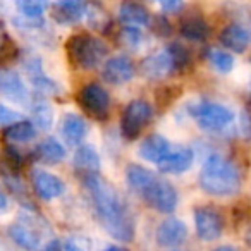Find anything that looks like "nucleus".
I'll use <instances>...</instances> for the list:
<instances>
[{
    "mask_svg": "<svg viewBox=\"0 0 251 251\" xmlns=\"http://www.w3.org/2000/svg\"><path fill=\"white\" fill-rule=\"evenodd\" d=\"M84 188L90 195L97 219L105 232L117 241L133 239L134 219L121 193L97 172L84 174Z\"/></svg>",
    "mask_w": 251,
    "mask_h": 251,
    "instance_id": "1",
    "label": "nucleus"
},
{
    "mask_svg": "<svg viewBox=\"0 0 251 251\" xmlns=\"http://www.w3.org/2000/svg\"><path fill=\"white\" fill-rule=\"evenodd\" d=\"M200 188L212 196H234L241 188L239 169L222 155H208L200 171Z\"/></svg>",
    "mask_w": 251,
    "mask_h": 251,
    "instance_id": "2",
    "label": "nucleus"
},
{
    "mask_svg": "<svg viewBox=\"0 0 251 251\" xmlns=\"http://www.w3.org/2000/svg\"><path fill=\"white\" fill-rule=\"evenodd\" d=\"M69 62L77 69H93L107 55V45L100 38L86 33L73 35L66 43Z\"/></svg>",
    "mask_w": 251,
    "mask_h": 251,
    "instance_id": "3",
    "label": "nucleus"
},
{
    "mask_svg": "<svg viewBox=\"0 0 251 251\" xmlns=\"http://www.w3.org/2000/svg\"><path fill=\"white\" fill-rule=\"evenodd\" d=\"M9 236L18 246L26 251H38L45 244L49 227L36 213H21L9 226Z\"/></svg>",
    "mask_w": 251,
    "mask_h": 251,
    "instance_id": "4",
    "label": "nucleus"
},
{
    "mask_svg": "<svg viewBox=\"0 0 251 251\" xmlns=\"http://www.w3.org/2000/svg\"><path fill=\"white\" fill-rule=\"evenodd\" d=\"M189 114L205 131H220L232 124L234 112L227 105L217 101H195L189 105Z\"/></svg>",
    "mask_w": 251,
    "mask_h": 251,
    "instance_id": "5",
    "label": "nucleus"
},
{
    "mask_svg": "<svg viewBox=\"0 0 251 251\" xmlns=\"http://www.w3.org/2000/svg\"><path fill=\"white\" fill-rule=\"evenodd\" d=\"M151 107L145 100H133L126 105L121 119V131L126 140H136L141 131L151 121Z\"/></svg>",
    "mask_w": 251,
    "mask_h": 251,
    "instance_id": "6",
    "label": "nucleus"
},
{
    "mask_svg": "<svg viewBox=\"0 0 251 251\" xmlns=\"http://www.w3.org/2000/svg\"><path fill=\"white\" fill-rule=\"evenodd\" d=\"M76 100L84 110V114H88L90 117L98 119V121H105L108 117L110 97H108L107 90L98 83H90L81 88Z\"/></svg>",
    "mask_w": 251,
    "mask_h": 251,
    "instance_id": "7",
    "label": "nucleus"
},
{
    "mask_svg": "<svg viewBox=\"0 0 251 251\" xmlns=\"http://www.w3.org/2000/svg\"><path fill=\"white\" fill-rule=\"evenodd\" d=\"M151 208H155L160 213H171L177 206V191L169 181H164L157 176L153 182L150 184V188L145 191V195L141 196Z\"/></svg>",
    "mask_w": 251,
    "mask_h": 251,
    "instance_id": "8",
    "label": "nucleus"
},
{
    "mask_svg": "<svg viewBox=\"0 0 251 251\" xmlns=\"http://www.w3.org/2000/svg\"><path fill=\"white\" fill-rule=\"evenodd\" d=\"M195 226L196 234L201 241H215L222 236L224 220L219 210L212 206H200L195 210Z\"/></svg>",
    "mask_w": 251,
    "mask_h": 251,
    "instance_id": "9",
    "label": "nucleus"
},
{
    "mask_svg": "<svg viewBox=\"0 0 251 251\" xmlns=\"http://www.w3.org/2000/svg\"><path fill=\"white\" fill-rule=\"evenodd\" d=\"M140 71L145 77L148 79H164L169 74H172L176 71V64L172 59L169 49L158 50V52L148 55L147 59L141 62Z\"/></svg>",
    "mask_w": 251,
    "mask_h": 251,
    "instance_id": "10",
    "label": "nucleus"
},
{
    "mask_svg": "<svg viewBox=\"0 0 251 251\" xmlns=\"http://www.w3.org/2000/svg\"><path fill=\"white\" fill-rule=\"evenodd\" d=\"M134 64L129 57L126 55H115L105 62L101 76L107 83L110 84H126L134 77Z\"/></svg>",
    "mask_w": 251,
    "mask_h": 251,
    "instance_id": "11",
    "label": "nucleus"
},
{
    "mask_svg": "<svg viewBox=\"0 0 251 251\" xmlns=\"http://www.w3.org/2000/svg\"><path fill=\"white\" fill-rule=\"evenodd\" d=\"M0 93L4 95L7 100L19 105L26 103L29 98L28 88H26L23 77L16 71L7 69V67L0 69Z\"/></svg>",
    "mask_w": 251,
    "mask_h": 251,
    "instance_id": "12",
    "label": "nucleus"
},
{
    "mask_svg": "<svg viewBox=\"0 0 251 251\" xmlns=\"http://www.w3.org/2000/svg\"><path fill=\"white\" fill-rule=\"evenodd\" d=\"M33 189H35L36 196L45 201H50L53 198H59L64 191H66V184L60 177H57L55 174L47 171H33Z\"/></svg>",
    "mask_w": 251,
    "mask_h": 251,
    "instance_id": "13",
    "label": "nucleus"
},
{
    "mask_svg": "<svg viewBox=\"0 0 251 251\" xmlns=\"http://www.w3.org/2000/svg\"><path fill=\"white\" fill-rule=\"evenodd\" d=\"M195 160V153L191 148L188 147H177L171 148L167 155L158 162V171L164 174H184L186 171H189V167L193 165Z\"/></svg>",
    "mask_w": 251,
    "mask_h": 251,
    "instance_id": "14",
    "label": "nucleus"
},
{
    "mask_svg": "<svg viewBox=\"0 0 251 251\" xmlns=\"http://www.w3.org/2000/svg\"><path fill=\"white\" fill-rule=\"evenodd\" d=\"M188 236V227L182 220L176 217H169L158 226L157 229V243L164 248H176L184 243Z\"/></svg>",
    "mask_w": 251,
    "mask_h": 251,
    "instance_id": "15",
    "label": "nucleus"
},
{
    "mask_svg": "<svg viewBox=\"0 0 251 251\" xmlns=\"http://www.w3.org/2000/svg\"><path fill=\"white\" fill-rule=\"evenodd\" d=\"M60 134H62L64 141L71 147H77L84 141L88 134V124L81 115L77 114H64L60 119Z\"/></svg>",
    "mask_w": 251,
    "mask_h": 251,
    "instance_id": "16",
    "label": "nucleus"
},
{
    "mask_svg": "<svg viewBox=\"0 0 251 251\" xmlns=\"http://www.w3.org/2000/svg\"><path fill=\"white\" fill-rule=\"evenodd\" d=\"M171 141L167 138H164L162 134H150L140 143L138 148V155H140L143 160L151 162V164L157 165L165 155L171 151Z\"/></svg>",
    "mask_w": 251,
    "mask_h": 251,
    "instance_id": "17",
    "label": "nucleus"
},
{
    "mask_svg": "<svg viewBox=\"0 0 251 251\" xmlns=\"http://www.w3.org/2000/svg\"><path fill=\"white\" fill-rule=\"evenodd\" d=\"M119 21L126 26V28H138L150 25V14L148 11L140 5L138 2H122L119 7Z\"/></svg>",
    "mask_w": 251,
    "mask_h": 251,
    "instance_id": "18",
    "label": "nucleus"
},
{
    "mask_svg": "<svg viewBox=\"0 0 251 251\" xmlns=\"http://www.w3.org/2000/svg\"><path fill=\"white\" fill-rule=\"evenodd\" d=\"M250 33L244 26L241 25H229L222 29L220 33V43L226 47L227 50L236 53H243L250 45Z\"/></svg>",
    "mask_w": 251,
    "mask_h": 251,
    "instance_id": "19",
    "label": "nucleus"
},
{
    "mask_svg": "<svg viewBox=\"0 0 251 251\" xmlns=\"http://www.w3.org/2000/svg\"><path fill=\"white\" fill-rule=\"evenodd\" d=\"M157 179V176L153 174L148 169L141 167L138 164H131L126 169V181H127V186L133 193H136L138 196H143L145 191L150 188L151 182Z\"/></svg>",
    "mask_w": 251,
    "mask_h": 251,
    "instance_id": "20",
    "label": "nucleus"
},
{
    "mask_svg": "<svg viewBox=\"0 0 251 251\" xmlns=\"http://www.w3.org/2000/svg\"><path fill=\"white\" fill-rule=\"evenodd\" d=\"M86 12L84 0H60L53 7V19L60 25H71L83 18Z\"/></svg>",
    "mask_w": 251,
    "mask_h": 251,
    "instance_id": "21",
    "label": "nucleus"
},
{
    "mask_svg": "<svg viewBox=\"0 0 251 251\" xmlns=\"http://www.w3.org/2000/svg\"><path fill=\"white\" fill-rule=\"evenodd\" d=\"M36 126L29 121H19L12 122L7 126V129L2 133V140L7 145H18V143H29L36 138Z\"/></svg>",
    "mask_w": 251,
    "mask_h": 251,
    "instance_id": "22",
    "label": "nucleus"
},
{
    "mask_svg": "<svg viewBox=\"0 0 251 251\" xmlns=\"http://www.w3.org/2000/svg\"><path fill=\"white\" fill-rule=\"evenodd\" d=\"M73 165L79 172L93 174V172H98V169H100V155L91 145H81L76 150V153H74Z\"/></svg>",
    "mask_w": 251,
    "mask_h": 251,
    "instance_id": "23",
    "label": "nucleus"
},
{
    "mask_svg": "<svg viewBox=\"0 0 251 251\" xmlns=\"http://www.w3.org/2000/svg\"><path fill=\"white\" fill-rule=\"evenodd\" d=\"M208 25L198 14H189L181 21V35L193 42H201L208 36Z\"/></svg>",
    "mask_w": 251,
    "mask_h": 251,
    "instance_id": "24",
    "label": "nucleus"
},
{
    "mask_svg": "<svg viewBox=\"0 0 251 251\" xmlns=\"http://www.w3.org/2000/svg\"><path fill=\"white\" fill-rule=\"evenodd\" d=\"M36 157L43 164L55 165L66 158V150L55 138H47L36 147Z\"/></svg>",
    "mask_w": 251,
    "mask_h": 251,
    "instance_id": "25",
    "label": "nucleus"
},
{
    "mask_svg": "<svg viewBox=\"0 0 251 251\" xmlns=\"http://www.w3.org/2000/svg\"><path fill=\"white\" fill-rule=\"evenodd\" d=\"M90 250V241L84 237H62V239H52L45 244L43 251H88Z\"/></svg>",
    "mask_w": 251,
    "mask_h": 251,
    "instance_id": "26",
    "label": "nucleus"
},
{
    "mask_svg": "<svg viewBox=\"0 0 251 251\" xmlns=\"http://www.w3.org/2000/svg\"><path fill=\"white\" fill-rule=\"evenodd\" d=\"M31 112H33V121L31 122L36 126V129L47 131V129H50V127H52V124H53V110H52V107L47 103V101L40 100V101H36V103H33Z\"/></svg>",
    "mask_w": 251,
    "mask_h": 251,
    "instance_id": "27",
    "label": "nucleus"
},
{
    "mask_svg": "<svg viewBox=\"0 0 251 251\" xmlns=\"http://www.w3.org/2000/svg\"><path fill=\"white\" fill-rule=\"evenodd\" d=\"M206 57H208L210 64L212 67L220 74H227L232 71L234 67V57L230 55L229 52L226 50H220V49H210L206 52Z\"/></svg>",
    "mask_w": 251,
    "mask_h": 251,
    "instance_id": "28",
    "label": "nucleus"
},
{
    "mask_svg": "<svg viewBox=\"0 0 251 251\" xmlns=\"http://www.w3.org/2000/svg\"><path fill=\"white\" fill-rule=\"evenodd\" d=\"M18 7L26 19H40L45 12V0H19Z\"/></svg>",
    "mask_w": 251,
    "mask_h": 251,
    "instance_id": "29",
    "label": "nucleus"
},
{
    "mask_svg": "<svg viewBox=\"0 0 251 251\" xmlns=\"http://www.w3.org/2000/svg\"><path fill=\"white\" fill-rule=\"evenodd\" d=\"M169 52H171L172 59H174V64H176V71H181L184 69L186 66L189 64V52L188 49H184L182 45H179V43H172V45L167 47Z\"/></svg>",
    "mask_w": 251,
    "mask_h": 251,
    "instance_id": "30",
    "label": "nucleus"
},
{
    "mask_svg": "<svg viewBox=\"0 0 251 251\" xmlns=\"http://www.w3.org/2000/svg\"><path fill=\"white\" fill-rule=\"evenodd\" d=\"M88 18H90V23L93 28L100 29V31H105V29L110 26V18H108V14L105 11H101V9H90V12H88Z\"/></svg>",
    "mask_w": 251,
    "mask_h": 251,
    "instance_id": "31",
    "label": "nucleus"
},
{
    "mask_svg": "<svg viewBox=\"0 0 251 251\" xmlns=\"http://www.w3.org/2000/svg\"><path fill=\"white\" fill-rule=\"evenodd\" d=\"M18 121V114L0 101V126H9Z\"/></svg>",
    "mask_w": 251,
    "mask_h": 251,
    "instance_id": "32",
    "label": "nucleus"
},
{
    "mask_svg": "<svg viewBox=\"0 0 251 251\" xmlns=\"http://www.w3.org/2000/svg\"><path fill=\"white\" fill-rule=\"evenodd\" d=\"M157 4L164 12H177L182 5V0H157Z\"/></svg>",
    "mask_w": 251,
    "mask_h": 251,
    "instance_id": "33",
    "label": "nucleus"
},
{
    "mask_svg": "<svg viewBox=\"0 0 251 251\" xmlns=\"http://www.w3.org/2000/svg\"><path fill=\"white\" fill-rule=\"evenodd\" d=\"M9 45H11V40H9V36H7L4 23L0 21V57H4V53Z\"/></svg>",
    "mask_w": 251,
    "mask_h": 251,
    "instance_id": "34",
    "label": "nucleus"
},
{
    "mask_svg": "<svg viewBox=\"0 0 251 251\" xmlns=\"http://www.w3.org/2000/svg\"><path fill=\"white\" fill-rule=\"evenodd\" d=\"M212 251H239L237 248H234V246H229V244H224V246H219V248H215V250H212Z\"/></svg>",
    "mask_w": 251,
    "mask_h": 251,
    "instance_id": "35",
    "label": "nucleus"
},
{
    "mask_svg": "<svg viewBox=\"0 0 251 251\" xmlns=\"http://www.w3.org/2000/svg\"><path fill=\"white\" fill-rule=\"evenodd\" d=\"M103 251H127L126 248H121V246H108V248H105Z\"/></svg>",
    "mask_w": 251,
    "mask_h": 251,
    "instance_id": "36",
    "label": "nucleus"
},
{
    "mask_svg": "<svg viewBox=\"0 0 251 251\" xmlns=\"http://www.w3.org/2000/svg\"><path fill=\"white\" fill-rule=\"evenodd\" d=\"M5 206V198H4V195L0 193V208H4Z\"/></svg>",
    "mask_w": 251,
    "mask_h": 251,
    "instance_id": "37",
    "label": "nucleus"
}]
</instances>
